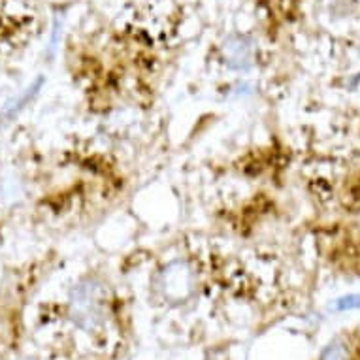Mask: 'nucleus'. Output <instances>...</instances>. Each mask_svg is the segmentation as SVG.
Returning a JSON list of instances; mask_svg holds the SVG:
<instances>
[{
    "mask_svg": "<svg viewBox=\"0 0 360 360\" xmlns=\"http://www.w3.org/2000/svg\"><path fill=\"white\" fill-rule=\"evenodd\" d=\"M334 307H336L338 311H345V309H356V307H360V296H356V295L343 296V298L336 300Z\"/></svg>",
    "mask_w": 360,
    "mask_h": 360,
    "instance_id": "4",
    "label": "nucleus"
},
{
    "mask_svg": "<svg viewBox=\"0 0 360 360\" xmlns=\"http://www.w3.org/2000/svg\"><path fill=\"white\" fill-rule=\"evenodd\" d=\"M40 87H41V77L40 79H36V82L32 83L29 89H25V93H21L18 98H13L12 102H8L6 108H4V112L2 113H4L6 117H12V115H15L18 112H21V110H23V108L27 106L30 101H32V96L38 93V89Z\"/></svg>",
    "mask_w": 360,
    "mask_h": 360,
    "instance_id": "2",
    "label": "nucleus"
},
{
    "mask_svg": "<svg viewBox=\"0 0 360 360\" xmlns=\"http://www.w3.org/2000/svg\"><path fill=\"white\" fill-rule=\"evenodd\" d=\"M74 315H76L77 326H82L85 330H91L98 323L102 307H101V285L87 281L79 285L74 290Z\"/></svg>",
    "mask_w": 360,
    "mask_h": 360,
    "instance_id": "1",
    "label": "nucleus"
},
{
    "mask_svg": "<svg viewBox=\"0 0 360 360\" xmlns=\"http://www.w3.org/2000/svg\"><path fill=\"white\" fill-rule=\"evenodd\" d=\"M321 360H347L345 359V347H343V343L332 342L330 345L325 349V353H323Z\"/></svg>",
    "mask_w": 360,
    "mask_h": 360,
    "instance_id": "3",
    "label": "nucleus"
}]
</instances>
